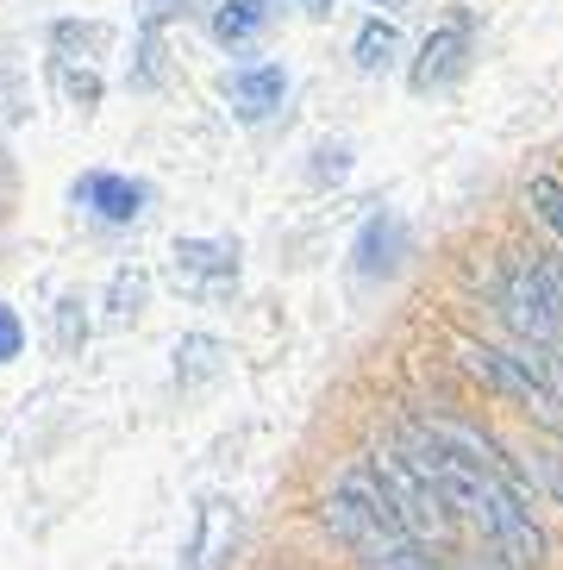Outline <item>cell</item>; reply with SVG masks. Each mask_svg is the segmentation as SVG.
Masks as SVG:
<instances>
[{
  "instance_id": "6da1fadb",
  "label": "cell",
  "mask_w": 563,
  "mask_h": 570,
  "mask_svg": "<svg viewBox=\"0 0 563 570\" xmlns=\"http://www.w3.org/2000/svg\"><path fill=\"white\" fill-rule=\"evenodd\" d=\"M319 520H326V533L364 570H432V552L388 514V495L376 489V476H369L364 464L345 470V476L319 495Z\"/></svg>"
},
{
  "instance_id": "7a4b0ae2",
  "label": "cell",
  "mask_w": 563,
  "mask_h": 570,
  "mask_svg": "<svg viewBox=\"0 0 563 570\" xmlns=\"http://www.w3.org/2000/svg\"><path fill=\"white\" fill-rule=\"evenodd\" d=\"M364 470L376 476L382 495H388V514H395L401 527H407V533L426 546V552H432V546H451V539H457V514H451L445 495H438V489H432L426 476L414 470V458L401 452V445H376V452L364 458Z\"/></svg>"
},
{
  "instance_id": "3957f363",
  "label": "cell",
  "mask_w": 563,
  "mask_h": 570,
  "mask_svg": "<svg viewBox=\"0 0 563 570\" xmlns=\"http://www.w3.org/2000/svg\"><path fill=\"white\" fill-rule=\"evenodd\" d=\"M495 307H501V320L526 338L532 352H551V338L563 333L557 295H551V276H545V257H514V264L501 269Z\"/></svg>"
},
{
  "instance_id": "277c9868",
  "label": "cell",
  "mask_w": 563,
  "mask_h": 570,
  "mask_svg": "<svg viewBox=\"0 0 563 570\" xmlns=\"http://www.w3.org/2000/svg\"><path fill=\"white\" fill-rule=\"evenodd\" d=\"M350 257H357V276H369V283L401 276V264L414 257V233H407V219H401V214H369L364 226H357Z\"/></svg>"
},
{
  "instance_id": "5b68a950",
  "label": "cell",
  "mask_w": 563,
  "mask_h": 570,
  "mask_svg": "<svg viewBox=\"0 0 563 570\" xmlns=\"http://www.w3.org/2000/svg\"><path fill=\"white\" fill-rule=\"evenodd\" d=\"M464 63H470V19H457V26H438V32H426V45H419V63L407 69V88H414V95L451 88L457 76H464Z\"/></svg>"
},
{
  "instance_id": "8992f818",
  "label": "cell",
  "mask_w": 563,
  "mask_h": 570,
  "mask_svg": "<svg viewBox=\"0 0 563 570\" xmlns=\"http://www.w3.org/2000/svg\"><path fill=\"white\" fill-rule=\"evenodd\" d=\"M76 202H82L95 219H107V226H132V219H145L150 188L138 183V176H113V169H95V176H82V183H76Z\"/></svg>"
},
{
  "instance_id": "52a82bcc",
  "label": "cell",
  "mask_w": 563,
  "mask_h": 570,
  "mask_svg": "<svg viewBox=\"0 0 563 570\" xmlns=\"http://www.w3.org/2000/svg\"><path fill=\"white\" fill-rule=\"evenodd\" d=\"M176 283L182 288H214L238 276V238H176Z\"/></svg>"
},
{
  "instance_id": "ba28073f",
  "label": "cell",
  "mask_w": 563,
  "mask_h": 570,
  "mask_svg": "<svg viewBox=\"0 0 563 570\" xmlns=\"http://www.w3.org/2000/svg\"><path fill=\"white\" fill-rule=\"evenodd\" d=\"M282 95H288V69L282 63H245V69L226 76V101H233L238 119H250V126L276 114Z\"/></svg>"
},
{
  "instance_id": "9c48e42d",
  "label": "cell",
  "mask_w": 563,
  "mask_h": 570,
  "mask_svg": "<svg viewBox=\"0 0 563 570\" xmlns=\"http://www.w3.org/2000/svg\"><path fill=\"white\" fill-rule=\"evenodd\" d=\"M176 389H182V395H200V389L207 383H219V376H226V338H214V333H182L176 338Z\"/></svg>"
},
{
  "instance_id": "30bf717a",
  "label": "cell",
  "mask_w": 563,
  "mask_h": 570,
  "mask_svg": "<svg viewBox=\"0 0 563 570\" xmlns=\"http://www.w3.org/2000/svg\"><path fill=\"white\" fill-rule=\"evenodd\" d=\"M269 19H276V0H219L214 19H207V32H214V45L238 51V45H250V38L264 32Z\"/></svg>"
},
{
  "instance_id": "8fae6325",
  "label": "cell",
  "mask_w": 563,
  "mask_h": 570,
  "mask_svg": "<svg viewBox=\"0 0 563 570\" xmlns=\"http://www.w3.org/2000/svg\"><path fill=\"white\" fill-rule=\"evenodd\" d=\"M50 45H57V63H95V57L113 51V26L107 19H57L50 26Z\"/></svg>"
},
{
  "instance_id": "7c38bea8",
  "label": "cell",
  "mask_w": 563,
  "mask_h": 570,
  "mask_svg": "<svg viewBox=\"0 0 563 570\" xmlns=\"http://www.w3.org/2000/svg\"><path fill=\"white\" fill-rule=\"evenodd\" d=\"M395 51H401V32H395V19H369L364 32H357V69L364 76H382V69L395 63Z\"/></svg>"
},
{
  "instance_id": "4fadbf2b",
  "label": "cell",
  "mask_w": 563,
  "mask_h": 570,
  "mask_svg": "<svg viewBox=\"0 0 563 570\" xmlns=\"http://www.w3.org/2000/svg\"><path fill=\"white\" fill-rule=\"evenodd\" d=\"M145 302H150V276L145 269H113V283H107V320L126 326V320H138Z\"/></svg>"
},
{
  "instance_id": "5bb4252c",
  "label": "cell",
  "mask_w": 563,
  "mask_h": 570,
  "mask_svg": "<svg viewBox=\"0 0 563 570\" xmlns=\"http://www.w3.org/2000/svg\"><path fill=\"white\" fill-rule=\"evenodd\" d=\"M88 345V314H82V295H63L57 302V352L76 357Z\"/></svg>"
},
{
  "instance_id": "9a60e30c",
  "label": "cell",
  "mask_w": 563,
  "mask_h": 570,
  "mask_svg": "<svg viewBox=\"0 0 563 570\" xmlns=\"http://www.w3.org/2000/svg\"><path fill=\"white\" fill-rule=\"evenodd\" d=\"M526 202L539 207V219H545L551 233H563V183H557V176H532Z\"/></svg>"
},
{
  "instance_id": "2e32d148",
  "label": "cell",
  "mask_w": 563,
  "mask_h": 570,
  "mask_svg": "<svg viewBox=\"0 0 563 570\" xmlns=\"http://www.w3.org/2000/svg\"><path fill=\"white\" fill-rule=\"evenodd\" d=\"M57 82H63V95L76 107H100V95H107L95 69H76V63H57Z\"/></svg>"
},
{
  "instance_id": "e0dca14e",
  "label": "cell",
  "mask_w": 563,
  "mask_h": 570,
  "mask_svg": "<svg viewBox=\"0 0 563 570\" xmlns=\"http://www.w3.org/2000/svg\"><path fill=\"white\" fill-rule=\"evenodd\" d=\"M345 176H350V145H345V138L319 145V151H314V183H345Z\"/></svg>"
},
{
  "instance_id": "ac0fdd59",
  "label": "cell",
  "mask_w": 563,
  "mask_h": 570,
  "mask_svg": "<svg viewBox=\"0 0 563 570\" xmlns=\"http://www.w3.org/2000/svg\"><path fill=\"white\" fill-rule=\"evenodd\" d=\"M19 352H26V320L0 302V364H13Z\"/></svg>"
},
{
  "instance_id": "d6986e66",
  "label": "cell",
  "mask_w": 563,
  "mask_h": 570,
  "mask_svg": "<svg viewBox=\"0 0 563 570\" xmlns=\"http://www.w3.org/2000/svg\"><path fill=\"white\" fill-rule=\"evenodd\" d=\"M176 13H182V0H138V26H145V32H157V26L176 19Z\"/></svg>"
},
{
  "instance_id": "ffe728a7",
  "label": "cell",
  "mask_w": 563,
  "mask_h": 570,
  "mask_svg": "<svg viewBox=\"0 0 563 570\" xmlns=\"http://www.w3.org/2000/svg\"><path fill=\"white\" fill-rule=\"evenodd\" d=\"M532 470H539V483L551 489V502L563 508V458H532Z\"/></svg>"
},
{
  "instance_id": "44dd1931",
  "label": "cell",
  "mask_w": 563,
  "mask_h": 570,
  "mask_svg": "<svg viewBox=\"0 0 563 570\" xmlns=\"http://www.w3.org/2000/svg\"><path fill=\"white\" fill-rule=\"evenodd\" d=\"M545 376H551V389H557V402H563V352H545Z\"/></svg>"
},
{
  "instance_id": "7402d4cb",
  "label": "cell",
  "mask_w": 563,
  "mask_h": 570,
  "mask_svg": "<svg viewBox=\"0 0 563 570\" xmlns=\"http://www.w3.org/2000/svg\"><path fill=\"white\" fill-rule=\"evenodd\" d=\"M332 7H338V0H300V13H307V19H326Z\"/></svg>"
},
{
  "instance_id": "603a6c76",
  "label": "cell",
  "mask_w": 563,
  "mask_h": 570,
  "mask_svg": "<svg viewBox=\"0 0 563 570\" xmlns=\"http://www.w3.org/2000/svg\"><path fill=\"white\" fill-rule=\"evenodd\" d=\"M0 95H7V76H0Z\"/></svg>"
},
{
  "instance_id": "cb8c5ba5",
  "label": "cell",
  "mask_w": 563,
  "mask_h": 570,
  "mask_svg": "<svg viewBox=\"0 0 563 570\" xmlns=\"http://www.w3.org/2000/svg\"><path fill=\"white\" fill-rule=\"evenodd\" d=\"M382 7H388V0H382Z\"/></svg>"
}]
</instances>
